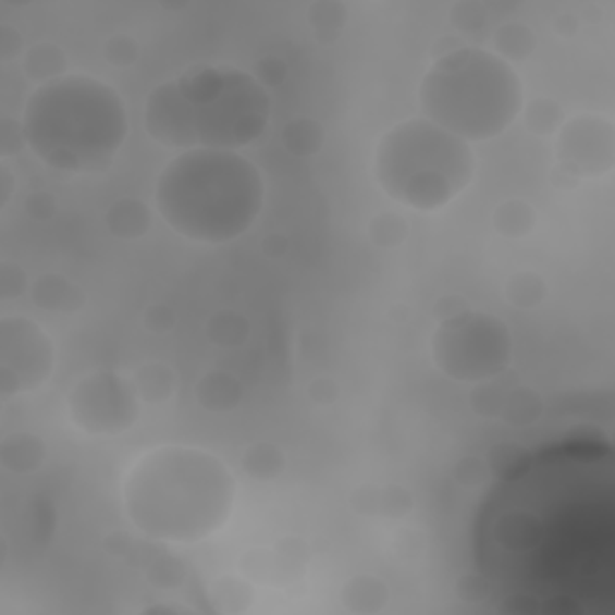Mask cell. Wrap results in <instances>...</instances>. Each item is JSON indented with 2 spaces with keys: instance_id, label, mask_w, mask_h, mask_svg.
<instances>
[{
  "instance_id": "cell-11",
  "label": "cell",
  "mask_w": 615,
  "mask_h": 615,
  "mask_svg": "<svg viewBox=\"0 0 615 615\" xmlns=\"http://www.w3.org/2000/svg\"><path fill=\"white\" fill-rule=\"evenodd\" d=\"M615 167V127L608 119L582 113L565 119L555 133V173L573 183L608 176Z\"/></svg>"
},
{
  "instance_id": "cell-34",
  "label": "cell",
  "mask_w": 615,
  "mask_h": 615,
  "mask_svg": "<svg viewBox=\"0 0 615 615\" xmlns=\"http://www.w3.org/2000/svg\"><path fill=\"white\" fill-rule=\"evenodd\" d=\"M286 75H288V67H286V63L282 61V58H276V56H265L253 67V77L258 79V83L267 91L274 89V87H282Z\"/></svg>"
},
{
  "instance_id": "cell-31",
  "label": "cell",
  "mask_w": 615,
  "mask_h": 615,
  "mask_svg": "<svg viewBox=\"0 0 615 615\" xmlns=\"http://www.w3.org/2000/svg\"><path fill=\"white\" fill-rule=\"evenodd\" d=\"M103 58L115 67H131L140 58V46L127 34H113L103 44Z\"/></svg>"
},
{
  "instance_id": "cell-32",
  "label": "cell",
  "mask_w": 615,
  "mask_h": 615,
  "mask_svg": "<svg viewBox=\"0 0 615 615\" xmlns=\"http://www.w3.org/2000/svg\"><path fill=\"white\" fill-rule=\"evenodd\" d=\"M503 399L505 394L501 390L489 385V382H481V385H476L471 394V406L476 414L483 416V419H501Z\"/></svg>"
},
{
  "instance_id": "cell-37",
  "label": "cell",
  "mask_w": 615,
  "mask_h": 615,
  "mask_svg": "<svg viewBox=\"0 0 615 615\" xmlns=\"http://www.w3.org/2000/svg\"><path fill=\"white\" fill-rule=\"evenodd\" d=\"M485 473H489V467H485V459L479 457H464L457 462L455 467V479L459 485H467V489H473V485H479Z\"/></svg>"
},
{
  "instance_id": "cell-5",
  "label": "cell",
  "mask_w": 615,
  "mask_h": 615,
  "mask_svg": "<svg viewBox=\"0 0 615 615\" xmlns=\"http://www.w3.org/2000/svg\"><path fill=\"white\" fill-rule=\"evenodd\" d=\"M20 121L32 155L61 173L107 171L127 137L121 95L91 75H65L37 87Z\"/></svg>"
},
{
  "instance_id": "cell-17",
  "label": "cell",
  "mask_w": 615,
  "mask_h": 615,
  "mask_svg": "<svg viewBox=\"0 0 615 615\" xmlns=\"http://www.w3.org/2000/svg\"><path fill=\"white\" fill-rule=\"evenodd\" d=\"M22 71L39 87L49 85L67 75V53L53 41H39L22 56Z\"/></svg>"
},
{
  "instance_id": "cell-21",
  "label": "cell",
  "mask_w": 615,
  "mask_h": 615,
  "mask_svg": "<svg viewBox=\"0 0 615 615\" xmlns=\"http://www.w3.org/2000/svg\"><path fill=\"white\" fill-rule=\"evenodd\" d=\"M324 143H328V131L312 115H296L282 131V145L294 157H316Z\"/></svg>"
},
{
  "instance_id": "cell-10",
  "label": "cell",
  "mask_w": 615,
  "mask_h": 615,
  "mask_svg": "<svg viewBox=\"0 0 615 615\" xmlns=\"http://www.w3.org/2000/svg\"><path fill=\"white\" fill-rule=\"evenodd\" d=\"M56 368V344L39 322L25 316L0 318V397L44 388Z\"/></svg>"
},
{
  "instance_id": "cell-23",
  "label": "cell",
  "mask_w": 615,
  "mask_h": 615,
  "mask_svg": "<svg viewBox=\"0 0 615 615\" xmlns=\"http://www.w3.org/2000/svg\"><path fill=\"white\" fill-rule=\"evenodd\" d=\"M493 44H495V53L513 65L515 61L521 63L533 56V51H537V34L519 20L503 22L495 32Z\"/></svg>"
},
{
  "instance_id": "cell-6",
  "label": "cell",
  "mask_w": 615,
  "mask_h": 615,
  "mask_svg": "<svg viewBox=\"0 0 615 615\" xmlns=\"http://www.w3.org/2000/svg\"><path fill=\"white\" fill-rule=\"evenodd\" d=\"M419 101L428 121L473 145L495 140L513 127L525 107V87L497 53L457 46L428 67Z\"/></svg>"
},
{
  "instance_id": "cell-30",
  "label": "cell",
  "mask_w": 615,
  "mask_h": 615,
  "mask_svg": "<svg viewBox=\"0 0 615 615\" xmlns=\"http://www.w3.org/2000/svg\"><path fill=\"white\" fill-rule=\"evenodd\" d=\"M450 17L455 22V27L464 34H479L489 25V10L485 5L476 3V0H462L450 10Z\"/></svg>"
},
{
  "instance_id": "cell-38",
  "label": "cell",
  "mask_w": 615,
  "mask_h": 615,
  "mask_svg": "<svg viewBox=\"0 0 615 615\" xmlns=\"http://www.w3.org/2000/svg\"><path fill=\"white\" fill-rule=\"evenodd\" d=\"M145 328L155 334H167L176 324V312H173L167 304H152L143 316Z\"/></svg>"
},
{
  "instance_id": "cell-1",
  "label": "cell",
  "mask_w": 615,
  "mask_h": 615,
  "mask_svg": "<svg viewBox=\"0 0 615 615\" xmlns=\"http://www.w3.org/2000/svg\"><path fill=\"white\" fill-rule=\"evenodd\" d=\"M476 573L513 613L582 615L615 601V455L565 440L521 455L483 497Z\"/></svg>"
},
{
  "instance_id": "cell-16",
  "label": "cell",
  "mask_w": 615,
  "mask_h": 615,
  "mask_svg": "<svg viewBox=\"0 0 615 615\" xmlns=\"http://www.w3.org/2000/svg\"><path fill=\"white\" fill-rule=\"evenodd\" d=\"M107 222L109 234L121 238V241H137L149 234L152 229L155 214L149 210V205H145L143 200H135V197H121V200L111 202V207L107 210Z\"/></svg>"
},
{
  "instance_id": "cell-39",
  "label": "cell",
  "mask_w": 615,
  "mask_h": 615,
  "mask_svg": "<svg viewBox=\"0 0 615 615\" xmlns=\"http://www.w3.org/2000/svg\"><path fill=\"white\" fill-rule=\"evenodd\" d=\"M25 212L37 222H49L58 212V202L51 193H32L25 200Z\"/></svg>"
},
{
  "instance_id": "cell-7",
  "label": "cell",
  "mask_w": 615,
  "mask_h": 615,
  "mask_svg": "<svg viewBox=\"0 0 615 615\" xmlns=\"http://www.w3.org/2000/svg\"><path fill=\"white\" fill-rule=\"evenodd\" d=\"M476 155L469 143L414 115L380 137L376 181L390 200L414 212H438L469 188Z\"/></svg>"
},
{
  "instance_id": "cell-35",
  "label": "cell",
  "mask_w": 615,
  "mask_h": 615,
  "mask_svg": "<svg viewBox=\"0 0 615 615\" xmlns=\"http://www.w3.org/2000/svg\"><path fill=\"white\" fill-rule=\"evenodd\" d=\"M25 147H27V137L22 121H15L13 115H3V119H0V155L8 159L13 155H20Z\"/></svg>"
},
{
  "instance_id": "cell-13",
  "label": "cell",
  "mask_w": 615,
  "mask_h": 615,
  "mask_svg": "<svg viewBox=\"0 0 615 615\" xmlns=\"http://www.w3.org/2000/svg\"><path fill=\"white\" fill-rule=\"evenodd\" d=\"M352 507L356 509L358 515H368V517H390V519H402L404 515L411 513L414 507V495L404 489V485H382V489H376V485H361L356 489L349 497Z\"/></svg>"
},
{
  "instance_id": "cell-14",
  "label": "cell",
  "mask_w": 615,
  "mask_h": 615,
  "mask_svg": "<svg viewBox=\"0 0 615 615\" xmlns=\"http://www.w3.org/2000/svg\"><path fill=\"white\" fill-rule=\"evenodd\" d=\"M46 457H49V450H46L44 438L27 431L10 433L3 438V443H0V464H3V469L10 473L27 476L39 471Z\"/></svg>"
},
{
  "instance_id": "cell-18",
  "label": "cell",
  "mask_w": 615,
  "mask_h": 615,
  "mask_svg": "<svg viewBox=\"0 0 615 615\" xmlns=\"http://www.w3.org/2000/svg\"><path fill=\"white\" fill-rule=\"evenodd\" d=\"M133 385L145 404H164L179 388V378L164 361H149L135 370Z\"/></svg>"
},
{
  "instance_id": "cell-26",
  "label": "cell",
  "mask_w": 615,
  "mask_h": 615,
  "mask_svg": "<svg viewBox=\"0 0 615 615\" xmlns=\"http://www.w3.org/2000/svg\"><path fill=\"white\" fill-rule=\"evenodd\" d=\"M505 296L509 304L521 310L539 308L549 296V284L533 270H519L505 284Z\"/></svg>"
},
{
  "instance_id": "cell-36",
  "label": "cell",
  "mask_w": 615,
  "mask_h": 615,
  "mask_svg": "<svg viewBox=\"0 0 615 615\" xmlns=\"http://www.w3.org/2000/svg\"><path fill=\"white\" fill-rule=\"evenodd\" d=\"M183 567L181 563L176 561H171V558H161L157 561L152 567H149V579L161 589H173V587H179L183 582Z\"/></svg>"
},
{
  "instance_id": "cell-19",
  "label": "cell",
  "mask_w": 615,
  "mask_h": 615,
  "mask_svg": "<svg viewBox=\"0 0 615 615\" xmlns=\"http://www.w3.org/2000/svg\"><path fill=\"white\" fill-rule=\"evenodd\" d=\"M388 599H390L388 585L373 575L354 577L342 589V601H344L346 611L361 613V615L364 613L366 615L380 613L382 608L388 606Z\"/></svg>"
},
{
  "instance_id": "cell-8",
  "label": "cell",
  "mask_w": 615,
  "mask_h": 615,
  "mask_svg": "<svg viewBox=\"0 0 615 615\" xmlns=\"http://www.w3.org/2000/svg\"><path fill=\"white\" fill-rule=\"evenodd\" d=\"M435 368L462 385H481L513 364V334L505 320L481 310H462L438 322L431 340Z\"/></svg>"
},
{
  "instance_id": "cell-15",
  "label": "cell",
  "mask_w": 615,
  "mask_h": 615,
  "mask_svg": "<svg viewBox=\"0 0 615 615\" xmlns=\"http://www.w3.org/2000/svg\"><path fill=\"white\" fill-rule=\"evenodd\" d=\"M195 402L210 414H229L243 402V385L226 370H210L195 385Z\"/></svg>"
},
{
  "instance_id": "cell-33",
  "label": "cell",
  "mask_w": 615,
  "mask_h": 615,
  "mask_svg": "<svg viewBox=\"0 0 615 615\" xmlns=\"http://www.w3.org/2000/svg\"><path fill=\"white\" fill-rule=\"evenodd\" d=\"M27 288V274L17 262H0V300H15Z\"/></svg>"
},
{
  "instance_id": "cell-25",
  "label": "cell",
  "mask_w": 615,
  "mask_h": 615,
  "mask_svg": "<svg viewBox=\"0 0 615 615\" xmlns=\"http://www.w3.org/2000/svg\"><path fill=\"white\" fill-rule=\"evenodd\" d=\"M346 5L336 3V0H320L308 8V25L316 34L320 44H334L342 37L346 27Z\"/></svg>"
},
{
  "instance_id": "cell-4",
  "label": "cell",
  "mask_w": 615,
  "mask_h": 615,
  "mask_svg": "<svg viewBox=\"0 0 615 615\" xmlns=\"http://www.w3.org/2000/svg\"><path fill=\"white\" fill-rule=\"evenodd\" d=\"M265 195V179L250 159L222 149H190L161 169L155 210L179 236L224 246L258 222Z\"/></svg>"
},
{
  "instance_id": "cell-28",
  "label": "cell",
  "mask_w": 615,
  "mask_h": 615,
  "mask_svg": "<svg viewBox=\"0 0 615 615\" xmlns=\"http://www.w3.org/2000/svg\"><path fill=\"white\" fill-rule=\"evenodd\" d=\"M525 123L533 135H555L565 123V111L555 99L551 97H539L529 101L527 107H521Z\"/></svg>"
},
{
  "instance_id": "cell-29",
  "label": "cell",
  "mask_w": 615,
  "mask_h": 615,
  "mask_svg": "<svg viewBox=\"0 0 615 615\" xmlns=\"http://www.w3.org/2000/svg\"><path fill=\"white\" fill-rule=\"evenodd\" d=\"M541 397L531 388H519L505 394L501 419L509 426H531L541 416Z\"/></svg>"
},
{
  "instance_id": "cell-22",
  "label": "cell",
  "mask_w": 615,
  "mask_h": 615,
  "mask_svg": "<svg viewBox=\"0 0 615 615\" xmlns=\"http://www.w3.org/2000/svg\"><path fill=\"white\" fill-rule=\"evenodd\" d=\"M286 452L276 445V443H267V440H260V443H253L250 447L243 450L241 457V467L246 471V476L255 481H274L286 471Z\"/></svg>"
},
{
  "instance_id": "cell-20",
  "label": "cell",
  "mask_w": 615,
  "mask_h": 615,
  "mask_svg": "<svg viewBox=\"0 0 615 615\" xmlns=\"http://www.w3.org/2000/svg\"><path fill=\"white\" fill-rule=\"evenodd\" d=\"M537 224H539L537 210H533L527 200H521V197H509V200H503L493 212V229L503 238H509V241L527 238L531 231L537 229Z\"/></svg>"
},
{
  "instance_id": "cell-3",
  "label": "cell",
  "mask_w": 615,
  "mask_h": 615,
  "mask_svg": "<svg viewBox=\"0 0 615 615\" xmlns=\"http://www.w3.org/2000/svg\"><path fill=\"white\" fill-rule=\"evenodd\" d=\"M270 111V91L253 73L234 65H193L149 91L145 131L176 152H238L265 135Z\"/></svg>"
},
{
  "instance_id": "cell-40",
  "label": "cell",
  "mask_w": 615,
  "mask_h": 615,
  "mask_svg": "<svg viewBox=\"0 0 615 615\" xmlns=\"http://www.w3.org/2000/svg\"><path fill=\"white\" fill-rule=\"evenodd\" d=\"M340 397V385L332 378H316L308 385V399L318 406H332Z\"/></svg>"
},
{
  "instance_id": "cell-43",
  "label": "cell",
  "mask_w": 615,
  "mask_h": 615,
  "mask_svg": "<svg viewBox=\"0 0 615 615\" xmlns=\"http://www.w3.org/2000/svg\"><path fill=\"white\" fill-rule=\"evenodd\" d=\"M262 250L270 258H282V255L288 250V238L284 234H270L262 241Z\"/></svg>"
},
{
  "instance_id": "cell-9",
  "label": "cell",
  "mask_w": 615,
  "mask_h": 615,
  "mask_svg": "<svg viewBox=\"0 0 615 615\" xmlns=\"http://www.w3.org/2000/svg\"><path fill=\"white\" fill-rule=\"evenodd\" d=\"M140 411L143 399L133 380L109 373V370L77 380L67 394L71 423L77 431L95 438L127 433L140 421Z\"/></svg>"
},
{
  "instance_id": "cell-12",
  "label": "cell",
  "mask_w": 615,
  "mask_h": 615,
  "mask_svg": "<svg viewBox=\"0 0 615 615\" xmlns=\"http://www.w3.org/2000/svg\"><path fill=\"white\" fill-rule=\"evenodd\" d=\"M32 300L46 312L58 316H75L87 306L85 288L58 272H46L29 286Z\"/></svg>"
},
{
  "instance_id": "cell-2",
  "label": "cell",
  "mask_w": 615,
  "mask_h": 615,
  "mask_svg": "<svg viewBox=\"0 0 615 615\" xmlns=\"http://www.w3.org/2000/svg\"><path fill=\"white\" fill-rule=\"evenodd\" d=\"M236 479L222 457L202 447L161 445L145 452L123 481V509L143 537L200 543L234 513Z\"/></svg>"
},
{
  "instance_id": "cell-27",
  "label": "cell",
  "mask_w": 615,
  "mask_h": 615,
  "mask_svg": "<svg viewBox=\"0 0 615 615\" xmlns=\"http://www.w3.org/2000/svg\"><path fill=\"white\" fill-rule=\"evenodd\" d=\"M366 234L376 248L392 250L399 248L402 243L409 238V222L397 212H380L370 217L366 224Z\"/></svg>"
},
{
  "instance_id": "cell-24",
  "label": "cell",
  "mask_w": 615,
  "mask_h": 615,
  "mask_svg": "<svg viewBox=\"0 0 615 615\" xmlns=\"http://www.w3.org/2000/svg\"><path fill=\"white\" fill-rule=\"evenodd\" d=\"M250 336V322L238 310H219L207 320V340H210L219 349H238L248 342Z\"/></svg>"
},
{
  "instance_id": "cell-41",
  "label": "cell",
  "mask_w": 615,
  "mask_h": 615,
  "mask_svg": "<svg viewBox=\"0 0 615 615\" xmlns=\"http://www.w3.org/2000/svg\"><path fill=\"white\" fill-rule=\"evenodd\" d=\"M22 51V34L10 27V25H0V58L3 61H13Z\"/></svg>"
},
{
  "instance_id": "cell-42",
  "label": "cell",
  "mask_w": 615,
  "mask_h": 615,
  "mask_svg": "<svg viewBox=\"0 0 615 615\" xmlns=\"http://www.w3.org/2000/svg\"><path fill=\"white\" fill-rule=\"evenodd\" d=\"M13 193H15V176L3 161V164H0V207H3V210H8L10 200H13Z\"/></svg>"
}]
</instances>
